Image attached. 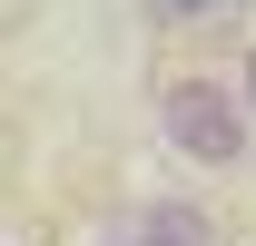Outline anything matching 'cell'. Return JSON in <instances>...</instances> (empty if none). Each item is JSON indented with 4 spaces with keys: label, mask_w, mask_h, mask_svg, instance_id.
Listing matches in <instances>:
<instances>
[{
    "label": "cell",
    "mask_w": 256,
    "mask_h": 246,
    "mask_svg": "<svg viewBox=\"0 0 256 246\" xmlns=\"http://www.w3.org/2000/svg\"><path fill=\"white\" fill-rule=\"evenodd\" d=\"M158 128H168V148L197 158V168H236L246 158V108L217 79H168L158 89Z\"/></svg>",
    "instance_id": "1"
},
{
    "label": "cell",
    "mask_w": 256,
    "mask_h": 246,
    "mask_svg": "<svg viewBox=\"0 0 256 246\" xmlns=\"http://www.w3.org/2000/svg\"><path fill=\"white\" fill-rule=\"evenodd\" d=\"M108 246H217V226H207V207H188V197H148V207H128L118 226H108Z\"/></svg>",
    "instance_id": "2"
},
{
    "label": "cell",
    "mask_w": 256,
    "mask_h": 246,
    "mask_svg": "<svg viewBox=\"0 0 256 246\" xmlns=\"http://www.w3.org/2000/svg\"><path fill=\"white\" fill-rule=\"evenodd\" d=\"M148 10V30L168 40H226V30H246V0H138Z\"/></svg>",
    "instance_id": "3"
}]
</instances>
